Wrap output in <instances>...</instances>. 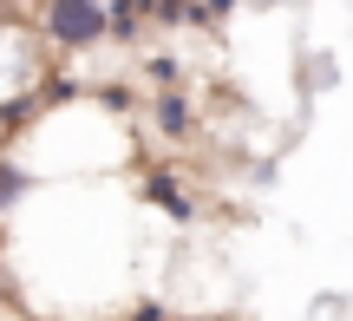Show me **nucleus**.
Returning <instances> with one entry per match:
<instances>
[{
	"instance_id": "20e7f679",
	"label": "nucleus",
	"mask_w": 353,
	"mask_h": 321,
	"mask_svg": "<svg viewBox=\"0 0 353 321\" xmlns=\"http://www.w3.org/2000/svg\"><path fill=\"white\" fill-rule=\"evenodd\" d=\"M26 191H33V171H26V157H13L7 144H0V217H7V210H20Z\"/></svg>"
},
{
	"instance_id": "f257e3e1",
	"label": "nucleus",
	"mask_w": 353,
	"mask_h": 321,
	"mask_svg": "<svg viewBox=\"0 0 353 321\" xmlns=\"http://www.w3.org/2000/svg\"><path fill=\"white\" fill-rule=\"evenodd\" d=\"M33 26L52 46V59H79V52L112 39V7H105V0H39Z\"/></svg>"
},
{
	"instance_id": "0eeeda50",
	"label": "nucleus",
	"mask_w": 353,
	"mask_h": 321,
	"mask_svg": "<svg viewBox=\"0 0 353 321\" xmlns=\"http://www.w3.org/2000/svg\"><path fill=\"white\" fill-rule=\"evenodd\" d=\"M190 7H196V0H144V13H151V26H190Z\"/></svg>"
},
{
	"instance_id": "39448f33",
	"label": "nucleus",
	"mask_w": 353,
	"mask_h": 321,
	"mask_svg": "<svg viewBox=\"0 0 353 321\" xmlns=\"http://www.w3.org/2000/svg\"><path fill=\"white\" fill-rule=\"evenodd\" d=\"M105 7H112V39H118V46H138V33L151 26L144 0H105Z\"/></svg>"
},
{
	"instance_id": "6e6552de",
	"label": "nucleus",
	"mask_w": 353,
	"mask_h": 321,
	"mask_svg": "<svg viewBox=\"0 0 353 321\" xmlns=\"http://www.w3.org/2000/svg\"><path fill=\"white\" fill-rule=\"evenodd\" d=\"M236 7H242V0H196V7H190V26H203V33H210V26H223Z\"/></svg>"
},
{
	"instance_id": "f03ea898",
	"label": "nucleus",
	"mask_w": 353,
	"mask_h": 321,
	"mask_svg": "<svg viewBox=\"0 0 353 321\" xmlns=\"http://www.w3.org/2000/svg\"><path fill=\"white\" fill-rule=\"evenodd\" d=\"M144 118H151V131L164 144H183L190 131H196V99L190 92H176V86H164V92H151L144 99Z\"/></svg>"
},
{
	"instance_id": "7ed1b4c3",
	"label": "nucleus",
	"mask_w": 353,
	"mask_h": 321,
	"mask_svg": "<svg viewBox=\"0 0 353 321\" xmlns=\"http://www.w3.org/2000/svg\"><path fill=\"white\" fill-rule=\"evenodd\" d=\"M144 204H151L157 217H170V223H190V217H196V204L183 197V184H176L170 164H151V171H144Z\"/></svg>"
},
{
	"instance_id": "423d86ee",
	"label": "nucleus",
	"mask_w": 353,
	"mask_h": 321,
	"mask_svg": "<svg viewBox=\"0 0 353 321\" xmlns=\"http://www.w3.org/2000/svg\"><path fill=\"white\" fill-rule=\"evenodd\" d=\"M144 79H151V92H164V86H176V79H183V59H176L170 46L144 52Z\"/></svg>"
},
{
	"instance_id": "9d476101",
	"label": "nucleus",
	"mask_w": 353,
	"mask_h": 321,
	"mask_svg": "<svg viewBox=\"0 0 353 321\" xmlns=\"http://www.w3.org/2000/svg\"><path fill=\"white\" fill-rule=\"evenodd\" d=\"M170 321H196V315H170Z\"/></svg>"
},
{
	"instance_id": "1a4fd4ad",
	"label": "nucleus",
	"mask_w": 353,
	"mask_h": 321,
	"mask_svg": "<svg viewBox=\"0 0 353 321\" xmlns=\"http://www.w3.org/2000/svg\"><path fill=\"white\" fill-rule=\"evenodd\" d=\"M255 7H288V0H255Z\"/></svg>"
},
{
	"instance_id": "9b49d317",
	"label": "nucleus",
	"mask_w": 353,
	"mask_h": 321,
	"mask_svg": "<svg viewBox=\"0 0 353 321\" xmlns=\"http://www.w3.org/2000/svg\"><path fill=\"white\" fill-rule=\"evenodd\" d=\"M0 243H7V236H0Z\"/></svg>"
}]
</instances>
